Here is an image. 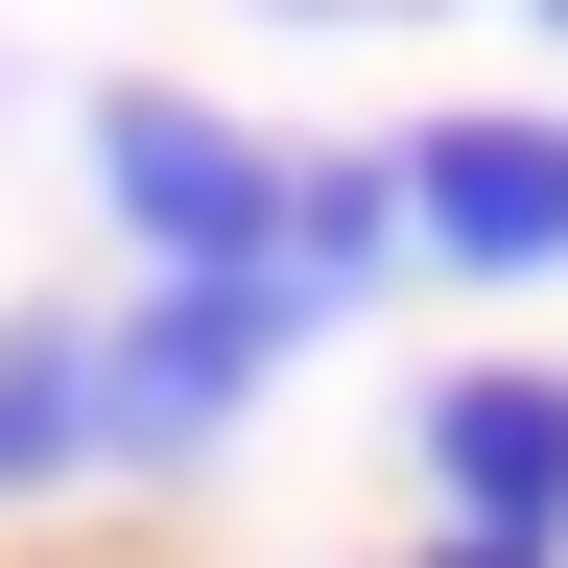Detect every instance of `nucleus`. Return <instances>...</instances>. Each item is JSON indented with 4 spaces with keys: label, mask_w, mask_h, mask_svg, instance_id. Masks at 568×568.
I'll use <instances>...</instances> for the list:
<instances>
[{
    "label": "nucleus",
    "mask_w": 568,
    "mask_h": 568,
    "mask_svg": "<svg viewBox=\"0 0 568 568\" xmlns=\"http://www.w3.org/2000/svg\"><path fill=\"white\" fill-rule=\"evenodd\" d=\"M545 24H568V0H545Z\"/></svg>",
    "instance_id": "nucleus-7"
},
{
    "label": "nucleus",
    "mask_w": 568,
    "mask_h": 568,
    "mask_svg": "<svg viewBox=\"0 0 568 568\" xmlns=\"http://www.w3.org/2000/svg\"><path fill=\"white\" fill-rule=\"evenodd\" d=\"M426 568H521V545H426Z\"/></svg>",
    "instance_id": "nucleus-6"
},
{
    "label": "nucleus",
    "mask_w": 568,
    "mask_h": 568,
    "mask_svg": "<svg viewBox=\"0 0 568 568\" xmlns=\"http://www.w3.org/2000/svg\"><path fill=\"white\" fill-rule=\"evenodd\" d=\"M24 474H95V308H24L0 332V497Z\"/></svg>",
    "instance_id": "nucleus-5"
},
{
    "label": "nucleus",
    "mask_w": 568,
    "mask_h": 568,
    "mask_svg": "<svg viewBox=\"0 0 568 568\" xmlns=\"http://www.w3.org/2000/svg\"><path fill=\"white\" fill-rule=\"evenodd\" d=\"M403 213L450 261H568V119H450V142H403Z\"/></svg>",
    "instance_id": "nucleus-4"
},
{
    "label": "nucleus",
    "mask_w": 568,
    "mask_h": 568,
    "mask_svg": "<svg viewBox=\"0 0 568 568\" xmlns=\"http://www.w3.org/2000/svg\"><path fill=\"white\" fill-rule=\"evenodd\" d=\"M95 190L166 284H284V142L190 119V95H95Z\"/></svg>",
    "instance_id": "nucleus-2"
},
{
    "label": "nucleus",
    "mask_w": 568,
    "mask_h": 568,
    "mask_svg": "<svg viewBox=\"0 0 568 568\" xmlns=\"http://www.w3.org/2000/svg\"><path fill=\"white\" fill-rule=\"evenodd\" d=\"M284 332H308V284H142V308H95V474L213 450V426L261 403Z\"/></svg>",
    "instance_id": "nucleus-1"
},
{
    "label": "nucleus",
    "mask_w": 568,
    "mask_h": 568,
    "mask_svg": "<svg viewBox=\"0 0 568 568\" xmlns=\"http://www.w3.org/2000/svg\"><path fill=\"white\" fill-rule=\"evenodd\" d=\"M426 474H450V521H474V545H521V568H545V521H568V379H497V355H474V379L426 403Z\"/></svg>",
    "instance_id": "nucleus-3"
}]
</instances>
